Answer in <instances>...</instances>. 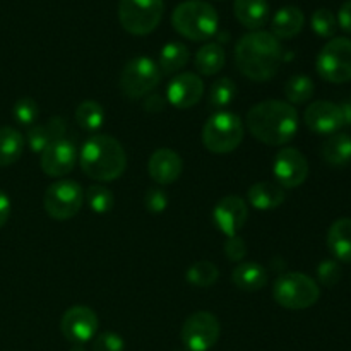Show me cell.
Returning <instances> with one entry per match:
<instances>
[{"label": "cell", "instance_id": "obj_1", "mask_svg": "<svg viewBox=\"0 0 351 351\" xmlns=\"http://www.w3.org/2000/svg\"><path fill=\"white\" fill-rule=\"evenodd\" d=\"M283 58L280 40L267 31H252L240 38L235 47L237 67L250 81H269L276 75Z\"/></svg>", "mask_w": 351, "mask_h": 351}, {"label": "cell", "instance_id": "obj_2", "mask_svg": "<svg viewBox=\"0 0 351 351\" xmlns=\"http://www.w3.org/2000/svg\"><path fill=\"white\" fill-rule=\"evenodd\" d=\"M245 122L257 141L267 146H285L297 134L298 113L290 103L266 99L250 106Z\"/></svg>", "mask_w": 351, "mask_h": 351}, {"label": "cell", "instance_id": "obj_3", "mask_svg": "<svg viewBox=\"0 0 351 351\" xmlns=\"http://www.w3.org/2000/svg\"><path fill=\"white\" fill-rule=\"evenodd\" d=\"M81 170L98 182H113L122 177L127 168V154L122 144L106 134H95L79 151Z\"/></svg>", "mask_w": 351, "mask_h": 351}, {"label": "cell", "instance_id": "obj_4", "mask_svg": "<svg viewBox=\"0 0 351 351\" xmlns=\"http://www.w3.org/2000/svg\"><path fill=\"white\" fill-rule=\"evenodd\" d=\"M171 24L180 36L191 41H206L218 33V12L204 0H187L171 14Z\"/></svg>", "mask_w": 351, "mask_h": 351}, {"label": "cell", "instance_id": "obj_5", "mask_svg": "<svg viewBox=\"0 0 351 351\" xmlns=\"http://www.w3.org/2000/svg\"><path fill=\"white\" fill-rule=\"evenodd\" d=\"M243 141V123L239 115L232 112L213 113L202 127V143L206 149L215 154H226L235 151Z\"/></svg>", "mask_w": 351, "mask_h": 351}, {"label": "cell", "instance_id": "obj_6", "mask_svg": "<svg viewBox=\"0 0 351 351\" xmlns=\"http://www.w3.org/2000/svg\"><path fill=\"white\" fill-rule=\"evenodd\" d=\"M321 297L319 285L304 273H285L274 281L273 298L288 311H304L317 304Z\"/></svg>", "mask_w": 351, "mask_h": 351}, {"label": "cell", "instance_id": "obj_7", "mask_svg": "<svg viewBox=\"0 0 351 351\" xmlns=\"http://www.w3.org/2000/svg\"><path fill=\"white\" fill-rule=\"evenodd\" d=\"M163 17V0H120L119 21L127 33L146 36Z\"/></svg>", "mask_w": 351, "mask_h": 351}, {"label": "cell", "instance_id": "obj_8", "mask_svg": "<svg viewBox=\"0 0 351 351\" xmlns=\"http://www.w3.org/2000/svg\"><path fill=\"white\" fill-rule=\"evenodd\" d=\"M161 81V71L149 57H136L125 64L120 74V89L130 99L151 95Z\"/></svg>", "mask_w": 351, "mask_h": 351}, {"label": "cell", "instance_id": "obj_9", "mask_svg": "<svg viewBox=\"0 0 351 351\" xmlns=\"http://www.w3.org/2000/svg\"><path fill=\"white\" fill-rule=\"evenodd\" d=\"M317 74L332 84L351 81V40L335 38L319 51L315 62Z\"/></svg>", "mask_w": 351, "mask_h": 351}, {"label": "cell", "instance_id": "obj_10", "mask_svg": "<svg viewBox=\"0 0 351 351\" xmlns=\"http://www.w3.org/2000/svg\"><path fill=\"white\" fill-rule=\"evenodd\" d=\"M84 202L82 187L74 180H57L45 192V209L57 221L71 219L81 211Z\"/></svg>", "mask_w": 351, "mask_h": 351}, {"label": "cell", "instance_id": "obj_11", "mask_svg": "<svg viewBox=\"0 0 351 351\" xmlns=\"http://www.w3.org/2000/svg\"><path fill=\"white\" fill-rule=\"evenodd\" d=\"M219 339V321L208 311L194 312L182 326V343L189 351H208Z\"/></svg>", "mask_w": 351, "mask_h": 351}, {"label": "cell", "instance_id": "obj_12", "mask_svg": "<svg viewBox=\"0 0 351 351\" xmlns=\"http://www.w3.org/2000/svg\"><path fill=\"white\" fill-rule=\"evenodd\" d=\"M273 175L283 189H295L308 177L307 158L297 147H283L273 160Z\"/></svg>", "mask_w": 351, "mask_h": 351}, {"label": "cell", "instance_id": "obj_13", "mask_svg": "<svg viewBox=\"0 0 351 351\" xmlns=\"http://www.w3.org/2000/svg\"><path fill=\"white\" fill-rule=\"evenodd\" d=\"M60 331L65 339L74 345H84L95 338L96 331H98V317L93 308L75 305L62 315Z\"/></svg>", "mask_w": 351, "mask_h": 351}, {"label": "cell", "instance_id": "obj_14", "mask_svg": "<svg viewBox=\"0 0 351 351\" xmlns=\"http://www.w3.org/2000/svg\"><path fill=\"white\" fill-rule=\"evenodd\" d=\"M79 161L77 147L69 139H58L48 144L47 149L41 153V170L48 177H65L75 168Z\"/></svg>", "mask_w": 351, "mask_h": 351}, {"label": "cell", "instance_id": "obj_15", "mask_svg": "<svg viewBox=\"0 0 351 351\" xmlns=\"http://www.w3.org/2000/svg\"><path fill=\"white\" fill-rule=\"evenodd\" d=\"M249 218V208L245 201L237 195H226L213 209V221L219 232L226 237L239 235Z\"/></svg>", "mask_w": 351, "mask_h": 351}, {"label": "cell", "instance_id": "obj_16", "mask_svg": "<svg viewBox=\"0 0 351 351\" xmlns=\"http://www.w3.org/2000/svg\"><path fill=\"white\" fill-rule=\"evenodd\" d=\"M204 95V82L194 72L175 75L167 89V99L178 110H189L197 105Z\"/></svg>", "mask_w": 351, "mask_h": 351}, {"label": "cell", "instance_id": "obj_17", "mask_svg": "<svg viewBox=\"0 0 351 351\" xmlns=\"http://www.w3.org/2000/svg\"><path fill=\"white\" fill-rule=\"evenodd\" d=\"M304 120L305 125L319 136H332L345 125L341 108L331 101H314L308 105Z\"/></svg>", "mask_w": 351, "mask_h": 351}, {"label": "cell", "instance_id": "obj_18", "mask_svg": "<svg viewBox=\"0 0 351 351\" xmlns=\"http://www.w3.org/2000/svg\"><path fill=\"white\" fill-rule=\"evenodd\" d=\"M182 170H184V161L170 147L156 149L147 161V173L160 185H170L177 182Z\"/></svg>", "mask_w": 351, "mask_h": 351}, {"label": "cell", "instance_id": "obj_19", "mask_svg": "<svg viewBox=\"0 0 351 351\" xmlns=\"http://www.w3.org/2000/svg\"><path fill=\"white\" fill-rule=\"evenodd\" d=\"M305 16L298 7H281L271 21V34L278 40H291L304 29Z\"/></svg>", "mask_w": 351, "mask_h": 351}, {"label": "cell", "instance_id": "obj_20", "mask_svg": "<svg viewBox=\"0 0 351 351\" xmlns=\"http://www.w3.org/2000/svg\"><path fill=\"white\" fill-rule=\"evenodd\" d=\"M233 12L247 29L259 31L269 19V3L267 0H235Z\"/></svg>", "mask_w": 351, "mask_h": 351}, {"label": "cell", "instance_id": "obj_21", "mask_svg": "<svg viewBox=\"0 0 351 351\" xmlns=\"http://www.w3.org/2000/svg\"><path fill=\"white\" fill-rule=\"evenodd\" d=\"M285 189L276 182H257L247 191V199L250 206L261 211H269V209L280 208L285 202Z\"/></svg>", "mask_w": 351, "mask_h": 351}, {"label": "cell", "instance_id": "obj_22", "mask_svg": "<svg viewBox=\"0 0 351 351\" xmlns=\"http://www.w3.org/2000/svg\"><path fill=\"white\" fill-rule=\"evenodd\" d=\"M328 247L335 259L351 263V219L339 218L331 225L328 233Z\"/></svg>", "mask_w": 351, "mask_h": 351}, {"label": "cell", "instance_id": "obj_23", "mask_svg": "<svg viewBox=\"0 0 351 351\" xmlns=\"http://www.w3.org/2000/svg\"><path fill=\"white\" fill-rule=\"evenodd\" d=\"M232 281L239 290L259 291L267 285V271L257 263H242L233 269Z\"/></svg>", "mask_w": 351, "mask_h": 351}, {"label": "cell", "instance_id": "obj_24", "mask_svg": "<svg viewBox=\"0 0 351 351\" xmlns=\"http://www.w3.org/2000/svg\"><path fill=\"white\" fill-rule=\"evenodd\" d=\"M322 158L331 167H346L351 161V137L346 134H332L322 144Z\"/></svg>", "mask_w": 351, "mask_h": 351}, {"label": "cell", "instance_id": "obj_25", "mask_svg": "<svg viewBox=\"0 0 351 351\" xmlns=\"http://www.w3.org/2000/svg\"><path fill=\"white\" fill-rule=\"evenodd\" d=\"M191 51L180 41H170L165 45L160 51V60H158V67H160L161 74L171 75L177 74L178 71L187 65Z\"/></svg>", "mask_w": 351, "mask_h": 351}, {"label": "cell", "instance_id": "obj_26", "mask_svg": "<svg viewBox=\"0 0 351 351\" xmlns=\"http://www.w3.org/2000/svg\"><path fill=\"white\" fill-rule=\"evenodd\" d=\"M195 69L202 75H215L225 67L226 53L219 43H208L195 53Z\"/></svg>", "mask_w": 351, "mask_h": 351}, {"label": "cell", "instance_id": "obj_27", "mask_svg": "<svg viewBox=\"0 0 351 351\" xmlns=\"http://www.w3.org/2000/svg\"><path fill=\"white\" fill-rule=\"evenodd\" d=\"M24 151V137L14 127H0V167H10Z\"/></svg>", "mask_w": 351, "mask_h": 351}, {"label": "cell", "instance_id": "obj_28", "mask_svg": "<svg viewBox=\"0 0 351 351\" xmlns=\"http://www.w3.org/2000/svg\"><path fill=\"white\" fill-rule=\"evenodd\" d=\"M74 117L81 129H84L86 132H96L98 129H101L103 122H105V108L98 101L88 99L75 108Z\"/></svg>", "mask_w": 351, "mask_h": 351}, {"label": "cell", "instance_id": "obj_29", "mask_svg": "<svg viewBox=\"0 0 351 351\" xmlns=\"http://www.w3.org/2000/svg\"><path fill=\"white\" fill-rule=\"evenodd\" d=\"M314 82L307 75H291L285 84V96L290 101V105H302V103L308 101L314 95Z\"/></svg>", "mask_w": 351, "mask_h": 351}, {"label": "cell", "instance_id": "obj_30", "mask_svg": "<svg viewBox=\"0 0 351 351\" xmlns=\"http://www.w3.org/2000/svg\"><path fill=\"white\" fill-rule=\"evenodd\" d=\"M185 278L194 287L209 288L218 281L219 271L216 264H213L211 261H197V263H194L189 267Z\"/></svg>", "mask_w": 351, "mask_h": 351}, {"label": "cell", "instance_id": "obj_31", "mask_svg": "<svg viewBox=\"0 0 351 351\" xmlns=\"http://www.w3.org/2000/svg\"><path fill=\"white\" fill-rule=\"evenodd\" d=\"M237 96V86L232 79L221 77L213 82L209 91V106L213 110H221L232 105Z\"/></svg>", "mask_w": 351, "mask_h": 351}, {"label": "cell", "instance_id": "obj_32", "mask_svg": "<svg viewBox=\"0 0 351 351\" xmlns=\"http://www.w3.org/2000/svg\"><path fill=\"white\" fill-rule=\"evenodd\" d=\"M84 199L88 201V206L91 211L98 213V215H105V213L112 211L113 204H115V199L113 194L103 185H91V187L86 191Z\"/></svg>", "mask_w": 351, "mask_h": 351}, {"label": "cell", "instance_id": "obj_33", "mask_svg": "<svg viewBox=\"0 0 351 351\" xmlns=\"http://www.w3.org/2000/svg\"><path fill=\"white\" fill-rule=\"evenodd\" d=\"M311 24L315 34H319L321 38H332L336 29H338V19H336V16L329 9H324V7L317 9L312 14Z\"/></svg>", "mask_w": 351, "mask_h": 351}, {"label": "cell", "instance_id": "obj_34", "mask_svg": "<svg viewBox=\"0 0 351 351\" xmlns=\"http://www.w3.org/2000/svg\"><path fill=\"white\" fill-rule=\"evenodd\" d=\"M12 117L21 125H34V122L40 117L38 103L33 98H21L17 99L12 108Z\"/></svg>", "mask_w": 351, "mask_h": 351}, {"label": "cell", "instance_id": "obj_35", "mask_svg": "<svg viewBox=\"0 0 351 351\" xmlns=\"http://www.w3.org/2000/svg\"><path fill=\"white\" fill-rule=\"evenodd\" d=\"M26 143L33 153H43L48 144L53 143V137H51V132L47 123H34V125H31L26 134Z\"/></svg>", "mask_w": 351, "mask_h": 351}, {"label": "cell", "instance_id": "obj_36", "mask_svg": "<svg viewBox=\"0 0 351 351\" xmlns=\"http://www.w3.org/2000/svg\"><path fill=\"white\" fill-rule=\"evenodd\" d=\"M341 266H339L338 261L335 259H326L319 264L317 267V278L321 281V285L324 287L332 288L339 283L341 280Z\"/></svg>", "mask_w": 351, "mask_h": 351}, {"label": "cell", "instance_id": "obj_37", "mask_svg": "<svg viewBox=\"0 0 351 351\" xmlns=\"http://www.w3.org/2000/svg\"><path fill=\"white\" fill-rule=\"evenodd\" d=\"M125 343L117 332L106 331L93 338V351H123Z\"/></svg>", "mask_w": 351, "mask_h": 351}, {"label": "cell", "instance_id": "obj_38", "mask_svg": "<svg viewBox=\"0 0 351 351\" xmlns=\"http://www.w3.org/2000/svg\"><path fill=\"white\" fill-rule=\"evenodd\" d=\"M144 204H146L147 211L154 213V215L163 213L168 206L167 192H165L163 189H158V187L147 189L146 195H144Z\"/></svg>", "mask_w": 351, "mask_h": 351}, {"label": "cell", "instance_id": "obj_39", "mask_svg": "<svg viewBox=\"0 0 351 351\" xmlns=\"http://www.w3.org/2000/svg\"><path fill=\"white\" fill-rule=\"evenodd\" d=\"M225 256L228 257L233 263H239V261H243L247 256V245L245 240L240 239L239 235H233L226 239L225 243Z\"/></svg>", "mask_w": 351, "mask_h": 351}, {"label": "cell", "instance_id": "obj_40", "mask_svg": "<svg viewBox=\"0 0 351 351\" xmlns=\"http://www.w3.org/2000/svg\"><path fill=\"white\" fill-rule=\"evenodd\" d=\"M336 19H338L339 27H341L343 31L351 33V0H346V2L343 3Z\"/></svg>", "mask_w": 351, "mask_h": 351}, {"label": "cell", "instance_id": "obj_41", "mask_svg": "<svg viewBox=\"0 0 351 351\" xmlns=\"http://www.w3.org/2000/svg\"><path fill=\"white\" fill-rule=\"evenodd\" d=\"M10 218V199L3 191H0V228L9 221Z\"/></svg>", "mask_w": 351, "mask_h": 351}, {"label": "cell", "instance_id": "obj_42", "mask_svg": "<svg viewBox=\"0 0 351 351\" xmlns=\"http://www.w3.org/2000/svg\"><path fill=\"white\" fill-rule=\"evenodd\" d=\"M144 106H146L147 112L156 113V112H161V110L165 108V101L161 96L147 95V99H146V103H144Z\"/></svg>", "mask_w": 351, "mask_h": 351}, {"label": "cell", "instance_id": "obj_43", "mask_svg": "<svg viewBox=\"0 0 351 351\" xmlns=\"http://www.w3.org/2000/svg\"><path fill=\"white\" fill-rule=\"evenodd\" d=\"M339 108H341V113H343V120H345V125H351V96L348 99H345V101L339 105Z\"/></svg>", "mask_w": 351, "mask_h": 351}, {"label": "cell", "instance_id": "obj_44", "mask_svg": "<svg viewBox=\"0 0 351 351\" xmlns=\"http://www.w3.org/2000/svg\"><path fill=\"white\" fill-rule=\"evenodd\" d=\"M69 351H88V350H86L82 345H74Z\"/></svg>", "mask_w": 351, "mask_h": 351}]
</instances>
